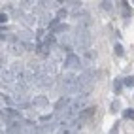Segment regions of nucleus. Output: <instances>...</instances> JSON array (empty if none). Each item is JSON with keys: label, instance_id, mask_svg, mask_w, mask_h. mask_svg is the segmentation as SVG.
Segmentation results:
<instances>
[{"label": "nucleus", "instance_id": "obj_2", "mask_svg": "<svg viewBox=\"0 0 134 134\" xmlns=\"http://www.w3.org/2000/svg\"><path fill=\"white\" fill-rule=\"evenodd\" d=\"M121 13H123L125 17H130V15H132V10H130L129 2H121Z\"/></svg>", "mask_w": 134, "mask_h": 134}, {"label": "nucleus", "instance_id": "obj_8", "mask_svg": "<svg viewBox=\"0 0 134 134\" xmlns=\"http://www.w3.org/2000/svg\"><path fill=\"white\" fill-rule=\"evenodd\" d=\"M68 30V26L66 25H59V26H55V29H53L51 32H66Z\"/></svg>", "mask_w": 134, "mask_h": 134}, {"label": "nucleus", "instance_id": "obj_4", "mask_svg": "<svg viewBox=\"0 0 134 134\" xmlns=\"http://www.w3.org/2000/svg\"><path fill=\"white\" fill-rule=\"evenodd\" d=\"M113 51H115V55H117V57H123V55H125V49H123V46H121V43H115Z\"/></svg>", "mask_w": 134, "mask_h": 134}, {"label": "nucleus", "instance_id": "obj_6", "mask_svg": "<svg viewBox=\"0 0 134 134\" xmlns=\"http://www.w3.org/2000/svg\"><path fill=\"white\" fill-rule=\"evenodd\" d=\"M123 83L127 85V87H134V76H129V77H125V79H123Z\"/></svg>", "mask_w": 134, "mask_h": 134}, {"label": "nucleus", "instance_id": "obj_9", "mask_svg": "<svg viewBox=\"0 0 134 134\" xmlns=\"http://www.w3.org/2000/svg\"><path fill=\"white\" fill-rule=\"evenodd\" d=\"M119 106H121V104H119V100H113V102H111V110H110V111H111V113L119 111Z\"/></svg>", "mask_w": 134, "mask_h": 134}, {"label": "nucleus", "instance_id": "obj_11", "mask_svg": "<svg viewBox=\"0 0 134 134\" xmlns=\"http://www.w3.org/2000/svg\"><path fill=\"white\" fill-rule=\"evenodd\" d=\"M102 8H104V10H111V2H102Z\"/></svg>", "mask_w": 134, "mask_h": 134}, {"label": "nucleus", "instance_id": "obj_12", "mask_svg": "<svg viewBox=\"0 0 134 134\" xmlns=\"http://www.w3.org/2000/svg\"><path fill=\"white\" fill-rule=\"evenodd\" d=\"M0 21L6 23V21H8V15H6V13H0Z\"/></svg>", "mask_w": 134, "mask_h": 134}, {"label": "nucleus", "instance_id": "obj_3", "mask_svg": "<svg viewBox=\"0 0 134 134\" xmlns=\"http://www.w3.org/2000/svg\"><path fill=\"white\" fill-rule=\"evenodd\" d=\"M34 106H47V98L46 96H38V98H34L32 100Z\"/></svg>", "mask_w": 134, "mask_h": 134}, {"label": "nucleus", "instance_id": "obj_10", "mask_svg": "<svg viewBox=\"0 0 134 134\" xmlns=\"http://www.w3.org/2000/svg\"><path fill=\"white\" fill-rule=\"evenodd\" d=\"M62 17H66V10H59V13H57V19H62Z\"/></svg>", "mask_w": 134, "mask_h": 134}, {"label": "nucleus", "instance_id": "obj_1", "mask_svg": "<svg viewBox=\"0 0 134 134\" xmlns=\"http://www.w3.org/2000/svg\"><path fill=\"white\" fill-rule=\"evenodd\" d=\"M64 64H66V68H77L79 64H81V60H79V57H77V55L70 53V55L66 57V60H64Z\"/></svg>", "mask_w": 134, "mask_h": 134}, {"label": "nucleus", "instance_id": "obj_5", "mask_svg": "<svg viewBox=\"0 0 134 134\" xmlns=\"http://www.w3.org/2000/svg\"><path fill=\"white\" fill-rule=\"evenodd\" d=\"M123 117H125V119L134 121V110H130V108H129V110H125V111H123Z\"/></svg>", "mask_w": 134, "mask_h": 134}, {"label": "nucleus", "instance_id": "obj_7", "mask_svg": "<svg viewBox=\"0 0 134 134\" xmlns=\"http://www.w3.org/2000/svg\"><path fill=\"white\" fill-rule=\"evenodd\" d=\"M121 83H123V79H121V77H117V79L113 81V89H115V93H119V91H121Z\"/></svg>", "mask_w": 134, "mask_h": 134}]
</instances>
